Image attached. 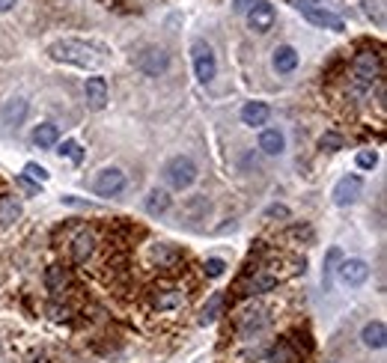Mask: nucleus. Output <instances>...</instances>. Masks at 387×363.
Masks as SVG:
<instances>
[{
	"mask_svg": "<svg viewBox=\"0 0 387 363\" xmlns=\"http://www.w3.org/2000/svg\"><path fill=\"white\" fill-rule=\"evenodd\" d=\"M48 51H51L54 60L69 63V65H81V69H98V65L105 63L102 48L86 45L81 39H60V42H54Z\"/></svg>",
	"mask_w": 387,
	"mask_h": 363,
	"instance_id": "nucleus-1",
	"label": "nucleus"
},
{
	"mask_svg": "<svg viewBox=\"0 0 387 363\" xmlns=\"http://www.w3.org/2000/svg\"><path fill=\"white\" fill-rule=\"evenodd\" d=\"M381 69H384L381 54H375V51H361L358 57H355V63H351V75H355L358 90H367V86H372L375 81L381 78Z\"/></svg>",
	"mask_w": 387,
	"mask_h": 363,
	"instance_id": "nucleus-2",
	"label": "nucleus"
},
{
	"mask_svg": "<svg viewBox=\"0 0 387 363\" xmlns=\"http://www.w3.org/2000/svg\"><path fill=\"white\" fill-rule=\"evenodd\" d=\"M161 173H164V179H167L170 188L185 191V188H191L194 179H197V164L188 155H173L167 164H164Z\"/></svg>",
	"mask_w": 387,
	"mask_h": 363,
	"instance_id": "nucleus-3",
	"label": "nucleus"
},
{
	"mask_svg": "<svg viewBox=\"0 0 387 363\" xmlns=\"http://www.w3.org/2000/svg\"><path fill=\"white\" fill-rule=\"evenodd\" d=\"M298 9H301V15L316 27H325V30H334V33L346 30V21H342L337 13L325 9L319 0H298Z\"/></svg>",
	"mask_w": 387,
	"mask_h": 363,
	"instance_id": "nucleus-4",
	"label": "nucleus"
},
{
	"mask_svg": "<svg viewBox=\"0 0 387 363\" xmlns=\"http://www.w3.org/2000/svg\"><path fill=\"white\" fill-rule=\"evenodd\" d=\"M191 57H194V75H197V81H200V84H212L215 72H218L212 45H208V42H203V39H197L194 45H191Z\"/></svg>",
	"mask_w": 387,
	"mask_h": 363,
	"instance_id": "nucleus-5",
	"label": "nucleus"
},
{
	"mask_svg": "<svg viewBox=\"0 0 387 363\" xmlns=\"http://www.w3.org/2000/svg\"><path fill=\"white\" fill-rule=\"evenodd\" d=\"M135 65L143 72V75H149V78H158V75H164L170 69V54L164 51V48H143L140 54H137V60H135Z\"/></svg>",
	"mask_w": 387,
	"mask_h": 363,
	"instance_id": "nucleus-6",
	"label": "nucleus"
},
{
	"mask_svg": "<svg viewBox=\"0 0 387 363\" xmlns=\"http://www.w3.org/2000/svg\"><path fill=\"white\" fill-rule=\"evenodd\" d=\"M123 188H126V173L119 167H105L93 182V191L98 196H116L123 194Z\"/></svg>",
	"mask_w": 387,
	"mask_h": 363,
	"instance_id": "nucleus-7",
	"label": "nucleus"
},
{
	"mask_svg": "<svg viewBox=\"0 0 387 363\" xmlns=\"http://www.w3.org/2000/svg\"><path fill=\"white\" fill-rule=\"evenodd\" d=\"M248 24H250V30L253 33H268L271 27H274V6L268 3V0H253V6L248 9Z\"/></svg>",
	"mask_w": 387,
	"mask_h": 363,
	"instance_id": "nucleus-8",
	"label": "nucleus"
},
{
	"mask_svg": "<svg viewBox=\"0 0 387 363\" xmlns=\"http://www.w3.org/2000/svg\"><path fill=\"white\" fill-rule=\"evenodd\" d=\"M340 280L346 286H363L370 280V265L363 259H340Z\"/></svg>",
	"mask_w": 387,
	"mask_h": 363,
	"instance_id": "nucleus-9",
	"label": "nucleus"
},
{
	"mask_svg": "<svg viewBox=\"0 0 387 363\" xmlns=\"http://www.w3.org/2000/svg\"><path fill=\"white\" fill-rule=\"evenodd\" d=\"M84 95H86V105H90V111H105V105H107V81L102 78V75H93V78H86Z\"/></svg>",
	"mask_w": 387,
	"mask_h": 363,
	"instance_id": "nucleus-10",
	"label": "nucleus"
},
{
	"mask_svg": "<svg viewBox=\"0 0 387 363\" xmlns=\"http://www.w3.org/2000/svg\"><path fill=\"white\" fill-rule=\"evenodd\" d=\"M361 188H363L361 176H342V179L334 185V203L337 206H351L361 196Z\"/></svg>",
	"mask_w": 387,
	"mask_h": 363,
	"instance_id": "nucleus-11",
	"label": "nucleus"
},
{
	"mask_svg": "<svg viewBox=\"0 0 387 363\" xmlns=\"http://www.w3.org/2000/svg\"><path fill=\"white\" fill-rule=\"evenodd\" d=\"M268 116H271V107L265 102H248L245 107H241V123L250 125V128L265 125V123H268Z\"/></svg>",
	"mask_w": 387,
	"mask_h": 363,
	"instance_id": "nucleus-12",
	"label": "nucleus"
},
{
	"mask_svg": "<svg viewBox=\"0 0 387 363\" xmlns=\"http://www.w3.org/2000/svg\"><path fill=\"white\" fill-rule=\"evenodd\" d=\"M274 72H280V75H289L298 69V51L292 45H280V48H274Z\"/></svg>",
	"mask_w": 387,
	"mask_h": 363,
	"instance_id": "nucleus-13",
	"label": "nucleus"
},
{
	"mask_svg": "<svg viewBox=\"0 0 387 363\" xmlns=\"http://www.w3.org/2000/svg\"><path fill=\"white\" fill-rule=\"evenodd\" d=\"M96 250V235L93 233H77L75 241H72V259L77 262V265H84L86 259L93 256Z\"/></svg>",
	"mask_w": 387,
	"mask_h": 363,
	"instance_id": "nucleus-14",
	"label": "nucleus"
},
{
	"mask_svg": "<svg viewBox=\"0 0 387 363\" xmlns=\"http://www.w3.org/2000/svg\"><path fill=\"white\" fill-rule=\"evenodd\" d=\"M361 339H363V346L367 348H384L387 346V327L384 322H370V325H363V331H361Z\"/></svg>",
	"mask_w": 387,
	"mask_h": 363,
	"instance_id": "nucleus-15",
	"label": "nucleus"
},
{
	"mask_svg": "<svg viewBox=\"0 0 387 363\" xmlns=\"http://www.w3.org/2000/svg\"><path fill=\"white\" fill-rule=\"evenodd\" d=\"M259 149L265 152V155H280V152L286 149V140L278 128H265L259 134Z\"/></svg>",
	"mask_w": 387,
	"mask_h": 363,
	"instance_id": "nucleus-16",
	"label": "nucleus"
},
{
	"mask_svg": "<svg viewBox=\"0 0 387 363\" xmlns=\"http://www.w3.org/2000/svg\"><path fill=\"white\" fill-rule=\"evenodd\" d=\"M27 102L24 98H9L6 102V107H3V123L6 125H21L24 123V116H27Z\"/></svg>",
	"mask_w": 387,
	"mask_h": 363,
	"instance_id": "nucleus-17",
	"label": "nucleus"
},
{
	"mask_svg": "<svg viewBox=\"0 0 387 363\" xmlns=\"http://www.w3.org/2000/svg\"><path fill=\"white\" fill-rule=\"evenodd\" d=\"M224 307H227V298H224V292H215L212 298L206 301V307L200 310V325H212L215 318L224 313Z\"/></svg>",
	"mask_w": 387,
	"mask_h": 363,
	"instance_id": "nucleus-18",
	"label": "nucleus"
},
{
	"mask_svg": "<svg viewBox=\"0 0 387 363\" xmlns=\"http://www.w3.org/2000/svg\"><path fill=\"white\" fill-rule=\"evenodd\" d=\"M57 140H60V128L54 125V123H42V125L33 128V143H36V146H42V149L54 146Z\"/></svg>",
	"mask_w": 387,
	"mask_h": 363,
	"instance_id": "nucleus-19",
	"label": "nucleus"
},
{
	"mask_svg": "<svg viewBox=\"0 0 387 363\" xmlns=\"http://www.w3.org/2000/svg\"><path fill=\"white\" fill-rule=\"evenodd\" d=\"M18 217H21V203L13 194H3L0 196V224L9 226V224H15Z\"/></svg>",
	"mask_w": 387,
	"mask_h": 363,
	"instance_id": "nucleus-20",
	"label": "nucleus"
},
{
	"mask_svg": "<svg viewBox=\"0 0 387 363\" xmlns=\"http://www.w3.org/2000/svg\"><path fill=\"white\" fill-rule=\"evenodd\" d=\"M143 208H146L149 215H164L170 208V194L167 191H161V188H155L146 194V203H143Z\"/></svg>",
	"mask_w": 387,
	"mask_h": 363,
	"instance_id": "nucleus-21",
	"label": "nucleus"
},
{
	"mask_svg": "<svg viewBox=\"0 0 387 363\" xmlns=\"http://www.w3.org/2000/svg\"><path fill=\"white\" fill-rule=\"evenodd\" d=\"M45 286H48V292L60 295L66 286H69V271H66L63 265H51V268L45 271Z\"/></svg>",
	"mask_w": 387,
	"mask_h": 363,
	"instance_id": "nucleus-22",
	"label": "nucleus"
},
{
	"mask_svg": "<svg viewBox=\"0 0 387 363\" xmlns=\"http://www.w3.org/2000/svg\"><path fill=\"white\" fill-rule=\"evenodd\" d=\"M340 259H342L340 247H331V250H328V259H325V271H322V286H325V292H331V274L337 271Z\"/></svg>",
	"mask_w": 387,
	"mask_h": 363,
	"instance_id": "nucleus-23",
	"label": "nucleus"
},
{
	"mask_svg": "<svg viewBox=\"0 0 387 363\" xmlns=\"http://www.w3.org/2000/svg\"><path fill=\"white\" fill-rule=\"evenodd\" d=\"M363 15L372 18L379 27H384V0H361Z\"/></svg>",
	"mask_w": 387,
	"mask_h": 363,
	"instance_id": "nucleus-24",
	"label": "nucleus"
},
{
	"mask_svg": "<svg viewBox=\"0 0 387 363\" xmlns=\"http://www.w3.org/2000/svg\"><path fill=\"white\" fill-rule=\"evenodd\" d=\"M319 149H325V152H340V149H342V137L337 134V131H325V134L319 137Z\"/></svg>",
	"mask_w": 387,
	"mask_h": 363,
	"instance_id": "nucleus-25",
	"label": "nucleus"
},
{
	"mask_svg": "<svg viewBox=\"0 0 387 363\" xmlns=\"http://www.w3.org/2000/svg\"><path fill=\"white\" fill-rule=\"evenodd\" d=\"M57 152H60V155H66V158H72L75 164H81V161H84V152H81V146H77L75 140H66Z\"/></svg>",
	"mask_w": 387,
	"mask_h": 363,
	"instance_id": "nucleus-26",
	"label": "nucleus"
},
{
	"mask_svg": "<svg viewBox=\"0 0 387 363\" xmlns=\"http://www.w3.org/2000/svg\"><path fill=\"white\" fill-rule=\"evenodd\" d=\"M375 164H379V155H375V149H361V152H358V167H361V170H372Z\"/></svg>",
	"mask_w": 387,
	"mask_h": 363,
	"instance_id": "nucleus-27",
	"label": "nucleus"
},
{
	"mask_svg": "<svg viewBox=\"0 0 387 363\" xmlns=\"http://www.w3.org/2000/svg\"><path fill=\"white\" fill-rule=\"evenodd\" d=\"M292 360V348L280 343L278 348H271V355H268V363H289Z\"/></svg>",
	"mask_w": 387,
	"mask_h": 363,
	"instance_id": "nucleus-28",
	"label": "nucleus"
},
{
	"mask_svg": "<svg viewBox=\"0 0 387 363\" xmlns=\"http://www.w3.org/2000/svg\"><path fill=\"white\" fill-rule=\"evenodd\" d=\"M203 271H206V277H220V274L227 271V262L224 259H206Z\"/></svg>",
	"mask_w": 387,
	"mask_h": 363,
	"instance_id": "nucleus-29",
	"label": "nucleus"
},
{
	"mask_svg": "<svg viewBox=\"0 0 387 363\" xmlns=\"http://www.w3.org/2000/svg\"><path fill=\"white\" fill-rule=\"evenodd\" d=\"M274 286H278V280H274V277H259V280H253L250 292H268V289H274Z\"/></svg>",
	"mask_w": 387,
	"mask_h": 363,
	"instance_id": "nucleus-30",
	"label": "nucleus"
},
{
	"mask_svg": "<svg viewBox=\"0 0 387 363\" xmlns=\"http://www.w3.org/2000/svg\"><path fill=\"white\" fill-rule=\"evenodd\" d=\"M27 176H33V179H39V182H48V170L45 167H39V164H27Z\"/></svg>",
	"mask_w": 387,
	"mask_h": 363,
	"instance_id": "nucleus-31",
	"label": "nucleus"
},
{
	"mask_svg": "<svg viewBox=\"0 0 387 363\" xmlns=\"http://www.w3.org/2000/svg\"><path fill=\"white\" fill-rule=\"evenodd\" d=\"M182 301V295L176 292V295H167V298H155V307H176Z\"/></svg>",
	"mask_w": 387,
	"mask_h": 363,
	"instance_id": "nucleus-32",
	"label": "nucleus"
},
{
	"mask_svg": "<svg viewBox=\"0 0 387 363\" xmlns=\"http://www.w3.org/2000/svg\"><path fill=\"white\" fill-rule=\"evenodd\" d=\"M250 6H253V0H232V9H236L238 15H245Z\"/></svg>",
	"mask_w": 387,
	"mask_h": 363,
	"instance_id": "nucleus-33",
	"label": "nucleus"
},
{
	"mask_svg": "<svg viewBox=\"0 0 387 363\" xmlns=\"http://www.w3.org/2000/svg\"><path fill=\"white\" fill-rule=\"evenodd\" d=\"M265 215H268V217H274V215H278V217H286V215H289V208H286V206H271Z\"/></svg>",
	"mask_w": 387,
	"mask_h": 363,
	"instance_id": "nucleus-34",
	"label": "nucleus"
},
{
	"mask_svg": "<svg viewBox=\"0 0 387 363\" xmlns=\"http://www.w3.org/2000/svg\"><path fill=\"white\" fill-rule=\"evenodd\" d=\"M15 3H18V0H0V13H9Z\"/></svg>",
	"mask_w": 387,
	"mask_h": 363,
	"instance_id": "nucleus-35",
	"label": "nucleus"
}]
</instances>
